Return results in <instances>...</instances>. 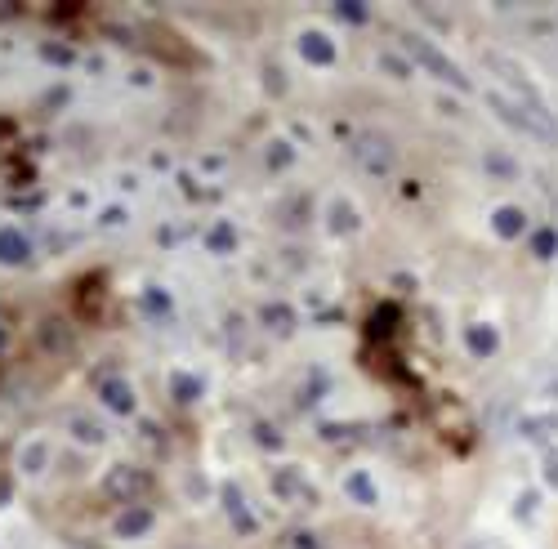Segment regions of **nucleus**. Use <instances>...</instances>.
Masks as SVG:
<instances>
[{
  "mask_svg": "<svg viewBox=\"0 0 558 549\" xmlns=\"http://www.w3.org/2000/svg\"><path fill=\"white\" fill-rule=\"evenodd\" d=\"M483 67L500 81V94L505 99H514V103H523L532 117H541V121H554V112H550V103H545V94H541V85L532 81V72H527L518 59H509V54H483ZM558 125V121H554Z\"/></svg>",
  "mask_w": 558,
  "mask_h": 549,
  "instance_id": "f257e3e1",
  "label": "nucleus"
},
{
  "mask_svg": "<svg viewBox=\"0 0 558 549\" xmlns=\"http://www.w3.org/2000/svg\"><path fill=\"white\" fill-rule=\"evenodd\" d=\"M72 433H76L81 442H94V447L103 442V425H90V420H72Z\"/></svg>",
  "mask_w": 558,
  "mask_h": 549,
  "instance_id": "b1692460",
  "label": "nucleus"
},
{
  "mask_svg": "<svg viewBox=\"0 0 558 549\" xmlns=\"http://www.w3.org/2000/svg\"><path fill=\"white\" fill-rule=\"evenodd\" d=\"M331 219H335V233H353V228H358V215H353V206H344V201H335L331 206Z\"/></svg>",
  "mask_w": 558,
  "mask_h": 549,
  "instance_id": "6ab92c4d",
  "label": "nucleus"
},
{
  "mask_svg": "<svg viewBox=\"0 0 558 549\" xmlns=\"http://www.w3.org/2000/svg\"><path fill=\"white\" fill-rule=\"evenodd\" d=\"M541 478H545V487H554V491H558V447L545 451V460H541Z\"/></svg>",
  "mask_w": 558,
  "mask_h": 549,
  "instance_id": "5701e85b",
  "label": "nucleus"
},
{
  "mask_svg": "<svg viewBox=\"0 0 558 549\" xmlns=\"http://www.w3.org/2000/svg\"><path fill=\"white\" fill-rule=\"evenodd\" d=\"M492 228H496V237H505V242H514V237H523L527 233V215L518 206H496V215H492Z\"/></svg>",
  "mask_w": 558,
  "mask_h": 549,
  "instance_id": "9d476101",
  "label": "nucleus"
},
{
  "mask_svg": "<svg viewBox=\"0 0 558 549\" xmlns=\"http://www.w3.org/2000/svg\"><path fill=\"white\" fill-rule=\"evenodd\" d=\"M224 509H228V523H233L242 536H250V532H255V514H250V509H246V496H242V491H237L233 483L224 487Z\"/></svg>",
  "mask_w": 558,
  "mask_h": 549,
  "instance_id": "6e6552de",
  "label": "nucleus"
},
{
  "mask_svg": "<svg viewBox=\"0 0 558 549\" xmlns=\"http://www.w3.org/2000/svg\"><path fill=\"white\" fill-rule=\"evenodd\" d=\"M344 491H349V496H358L362 505H380V496H375V487H371L367 474H349V478H344Z\"/></svg>",
  "mask_w": 558,
  "mask_h": 549,
  "instance_id": "dca6fc26",
  "label": "nucleus"
},
{
  "mask_svg": "<svg viewBox=\"0 0 558 549\" xmlns=\"http://www.w3.org/2000/svg\"><path fill=\"white\" fill-rule=\"evenodd\" d=\"M300 54H304V63H313V67H331L335 63V45H331V36L326 32H304L300 36Z\"/></svg>",
  "mask_w": 558,
  "mask_h": 549,
  "instance_id": "0eeeda50",
  "label": "nucleus"
},
{
  "mask_svg": "<svg viewBox=\"0 0 558 549\" xmlns=\"http://www.w3.org/2000/svg\"><path fill=\"white\" fill-rule=\"evenodd\" d=\"M0 134H9V121H0Z\"/></svg>",
  "mask_w": 558,
  "mask_h": 549,
  "instance_id": "473e14b6",
  "label": "nucleus"
},
{
  "mask_svg": "<svg viewBox=\"0 0 558 549\" xmlns=\"http://www.w3.org/2000/svg\"><path fill=\"white\" fill-rule=\"evenodd\" d=\"M170 384H175V398L179 402H197L201 398V380H192V375H175Z\"/></svg>",
  "mask_w": 558,
  "mask_h": 549,
  "instance_id": "aec40b11",
  "label": "nucleus"
},
{
  "mask_svg": "<svg viewBox=\"0 0 558 549\" xmlns=\"http://www.w3.org/2000/svg\"><path fill=\"white\" fill-rule=\"evenodd\" d=\"M286 161H291V143H273V148H268V166L282 170Z\"/></svg>",
  "mask_w": 558,
  "mask_h": 549,
  "instance_id": "a878e982",
  "label": "nucleus"
},
{
  "mask_svg": "<svg viewBox=\"0 0 558 549\" xmlns=\"http://www.w3.org/2000/svg\"><path fill=\"white\" fill-rule=\"evenodd\" d=\"M45 59H50V63H72V50H67V45H45Z\"/></svg>",
  "mask_w": 558,
  "mask_h": 549,
  "instance_id": "bb28decb",
  "label": "nucleus"
},
{
  "mask_svg": "<svg viewBox=\"0 0 558 549\" xmlns=\"http://www.w3.org/2000/svg\"><path fill=\"white\" fill-rule=\"evenodd\" d=\"M206 246L215 250V255H233V250H237V228L233 224H215L206 233Z\"/></svg>",
  "mask_w": 558,
  "mask_h": 549,
  "instance_id": "2eb2a0df",
  "label": "nucleus"
},
{
  "mask_svg": "<svg viewBox=\"0 0 558 549\" xmlns=\"http://www.w3.org/2000/svg\"><path fill=\"white\" fill-rule=\"evenodd\" d=\"M273 491L286 500V505H295V509H313L317 505L313 483H309V478H300V469H295V465L277 469V474H273Z\"/></svg>",
  "mask_w": 558,
  "mask_h": 549,
  "instance_id": "39448f33",
  "label": "nucleus"
},
{
  "mask_svg": "<svg viewBox=\"0 0 558 549\" xmlns=\"http://www.w3.org/2000/svg\"><path fill=\"white\" fill-rule=\"evenodd\" d=\"M45 456H50V447H45V442H32V447L23 451V469H27V474H41Z\"/></svg>",
  "mask_w": 558,
  "mask_h": 549,
  "instance_id": "412c9836",
  "label": "nucleus"
},
{
  "mask_svg": "<svg viewBox=\"0 0 558 549\" xmlns=\"http://www.w3.org/2000/svg\"><path fill=\"white\" fill-rule=\"evenodd\" d=\"M335 14L349 18V23H367V5H362V0H340V5H335Z\"/></svg>",
  "mask_w": 558,
  "mask_h": 549,
  "instance_id": "4be33fe9",
  "label": "nucleus"
},
{
  "mask_svg": "<svg viewBox=\"0 0 558 549\" xmlns=\"http://www.w3.org/2000/svg\"><path fill=\"white\" fill-rule=\"evenodd\" d=\"M518 429H523V438H550L558 429V416H527Z\"/></svg>",
  "mask_w": 558,
  "mask_h": 549,
  "instance_id": "a211bd4d",
  "label": "nucleus"
},
{
  "mask_svg": "<svg viewBox=\"0 0 558 549\" xmlns=\"http://www.w3.org/2000/svg\"><path fill=\"white\" fill-rule=\"evenodd\" d=\"M380 67H389V72L398 76V81H402V76H407V67H402L398 59H393V54H380Z\"/></svg>",
  "mask_w": 558,
  "mask_h": 549,
  "instance_id": "c756f323",
  "label": "nucleus"
},
{
  "mask_svg": "<svg viewBox=\"0 0 558 549\" xmlns=\"http://www.w3.org/2000/svg\"><path fill=\"white\" fill-rule=\"evenodd\" d=\"M27 255H32L27 237L18 228H0V264H27Z\"/></svg>",
  "mask_w": 558,
  "mask_h": 549,
  "instance_id": "9b49d317",
  "label": "nucleus"
},
{
  "mask_svg": "<svg viewBox=\"0 0 558 549\" xmlns=\"http://www.w3.org/2000/svg\"><path fill=\"white\" fill-rule=\"evenodd\" d=\"M99 398L108 402L112 411H121V416H130V411H134V389L125 380H117V375H108V380L99 384Z\"/></svg>",
  "mask_w": 558,
  "mask_h": 549,
  "instance_id": "1a4fd4ad",
  "label": "nucleus"
},
{
  "mask_svg": "<svg viewBox=\"0 0 558 549\" xmlns=\"http://www.w3.org/2000/svg\"><path fill=\"white\" fill-rule=\"evenodd\" d=\"M143 308H148V313H170V295L148 291V295H143Z\"/></svg>",
  "mask_w": 558,
  "mask_h": 549,
  "instance_id": "393cba45",
  "label": "nucleus"
},
{
  "mask_svg": "<svg viewBox=\"0 0 558 549\" xmlns=\"http://www.w3.org/2000/svg\"><path fill=\"white\" fill-rule=\"evenodd\" d=\"M532 255L536 259H554L558 255V228H541V233H532Z\"/></svg>",
  "mask_w": 558,
  "mask_h": 549,
  "instance_id": "f3484780",
  "label": "nucleus"
},
{
  "mask_svg": "<svg viewBox=\"0 0 558 549\" xmlns=\"http://www.w3.org/2000/svg\"><path fill=\"white\" fill-rule=\"evenodd\" d=\"M402 50L411 54V63L416 67H425L434 81L442 85H456V90H469V76H465V67H460L451 54H442L429 36H420V32H402Z\"/></svg>",
  "mask_w": 558,
  "mask_h": 549,
  "instance_id": "f03ea898",
  "label": "nucleus"
},
{
  "mask_svg": "<svg viewBox=\"0 0 558 549\" xmlns=\"http://www.w3.org/2000/svg\"><path fill=\"white\" fill-rule=\"evenodd\" d=\"M152 527V509H143V505H130L125 514L117 518V536H125V541H134V536H143Z\"/></svg>",
  "mask_w": 558,
  "mask_h": 549,
  "instance_id": "f8f14e48",
  "label": "nucleus"
},
{
  "mask_svg": "<svg viewBox=\"0 0 558 549\" xmlns=\"http://www.w3.org/2000/svg\"><path fill=\"white\" fill-rule=\"evenodd\" d=\"M465 549H509V545L500 541V536H478V541H469Z\"/></svg>",
  "mask_w": 558,
  "mask_h": 549,
  "instance_id": "cd10ccee",
  "label": "nucleus"
},
{
  "mask_svg": "<svg viewBox=\"0 0 558 549\" xmlns=\"http://www.w3.org/2000/svg\"><path fill=\"white\" fill-rule=\"evenodd\" d=\"M0 344H5V335H0Z\"/></svg>",
  "mask_w": 558,
  "mask_h": 549,
  "instance_id": "72a5a7b5",
  "label": "nucleus"
},
{
  "mask_svg": "<svg viewBox=\"0 0 558 549\" xmlns=\"http://www.w3.org/2000/svg\"><path fill=\"white\" fill-rule=\"evenodd\" d=\"M255 433H259V442H264V447H282V438H277V429H268V425H259Z\"/></svg>",
  "mask_w": 558,
  "mask_h": 549,
  "instance_id": "c85d7f7f",
  "label": "nucleus"
},
{
  "mask_svg": "<svg viewBox=\"0 0 558 549\" xmlns=\"http://www.w3.org/2000/svg\"><path fill=\"white\" fill-rule=\"evenodd\" d=\"M532 505H536V496H523V500H518V518L532 514Z\"/></svg>",
  "mask_w": 558,
  "mask_h": 549,
  "instance_id": "7c9ffc66",
  "label": "nucleus"
},
{
  "mask_svg": "<svg viewBox=\"0 0 558 549\" xmlns=\"http://www.w3.org/2000/svg\"><path fill=\"white\" fill-rule=\"evenodd\" d=\"M349 152H353V161H358L367 175H389L393 170V143L384 139V134H358Z\"/></svg>",
  "mask_w": 558,
  "mask_h": 549,
  "instance_id": "7ed1b4c3",
  "label": "nucleus"
},
{
  "mask_svg": "<svg viewBox=\"0 0 558 549\" xmlns=\"http://www.w3.org/2000/svg\"><path fill=\"white\" fill-rule=\"evenodd\" d=\"M465 349L474 353L478 362H487L500 349V331H496V326H487V322H469L465 326Z\"/></svg>",
  "mask_w": 558,
  "mask_h": 549,
  "instance_id": "423d86ee",
  "label": "nucleus"
},
{
  "mask_svg": "<svg viewBox=\"0 0 558 549\" xmlns=\"http://www.w3.org/2000/svg\"><path fill=\"white\" fill-rule=\"evenodd\" d=\"M295 549H317V545H313V536H304V532H300V536H295Z\"/></svg>",
  "mask_w": 558,
  "mask_h": 549,
  "instance_id": "2f4dec72",
  "label": "nucleus"
},
{
  "mask_svg": "<svg viewBox=\"0 0 558 549\" xmlns=\"http://www.w3.org/2000/svg\"><path fill=\"white\" fill-rule=\"evenodd\" d=\"M148 491V474H139V469H108V478H103V496L121 500V505H139V496Z\"/></svg>",
  "mask_w": 558,
  "mask_h": 549,
  "instance_id": "20e7f679",
  "label": "nucleus"
},
{
  "mask_svg": "<svg viewBox=\"0 0 558 549\" xmlns=\"http://www.w3.org/2000/svg\"><path fill=\"white\" fill-rule=\"evenodd\" d=\"M259 317H264V326H268L273 335H282V340L295 331V313H291L286 304H264V313H259Z\"/></svg>",
  "mask_w": 558,
  "mask_h": 549,
  "instance_id": "ddd939ff",
  "label": "nucleus"
},
{
  "mask_svg": "<svg viewBox=\"0 0 558 549\" xmlns=\"http://www.w3.org/2000/svg\"><path fill=\"white\" fill-rule=\"evenodd\" d=\"M393 322H398V304L375 308L371 322H367V335H371V340H375V335H380V340H389V335H393Z\"/></svg>",
  "mask_w": 558,
  "mask_h": 549,
  "instance_id": "4468645a",
  "label": "nucleus"
}]
</instances>
